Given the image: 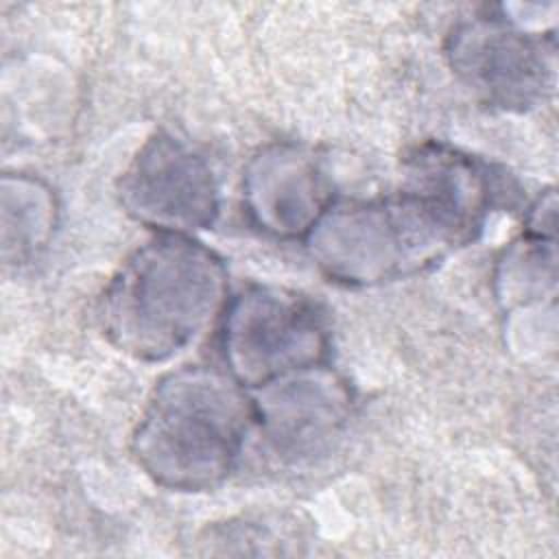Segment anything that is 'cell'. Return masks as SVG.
Masks as SVG:
<instances>
[{
	"label": "cell",
	"mask_w": 559,
	"mask_h": 559,
	"mask_svg": "<svg viewBox=\"0 0 559 559\" xmlns=\"http://www.w3.org/2000/svg\"><path fill=\"white\" fill-rule=\"evenodd\" d=\"M229 297L223 258L194 236L155 234L114 273L100 328L122 354L164 362L201 336Z\"/></svg>",
	"instance_id": "1"
},
{
	"label": "cell",
	"mask_w": 559,
	"mask_h": 559,
	"mask_svg": "<svg viewBox=\"0 0 559 559\" xmlns=\"http://www.w3.org/2000/svg\"><path fill=\"white\" fill-rule=\"evenodd\" d=\"M227 371L181 367L153 389L133 430L135 463L157 485L207 491L238 463L255 424L251 395Z\"/></svg>",
	"instance_id": "2"
},
{
	"label": "cell",
	"mask_w": 559,
	"mask_h": 559,
	"mask_svg": "<svg viewBox=\"0 0 559 559\" xmlns=\"http://www.w3.org/2000/svg\"><path fill=\"white\" fill-rule=\"evenodd\" d=\"M304 242L332 282L373 286L415 275L474 238L439 203L402 183L389 197L334 201Z\"/></svg>",
	"instance_id": "3"
},
{
	"label": "cell",
	"mask_w": 559,
	"mask_h": 559,
	"mask_svg": "<svg viewBox=\"0 0 559 559\" xmlns=\"http://www.w3.org/2000/svg\"><path fill=\"white\" fill-rule=\"evenodd\" d=\"M227 373L242 389H260L282 376L323 365L330 334L317 306L280 286H249L227 301L221 323Z\"/></svg>",
	"instance_id": "4"
},
{
	"label": "cell",
	"mask_w": 559,
	"mask_h": 559,
	"mask_svg": "<svg viewBox=\"0 0 559 559\" xmlns=\"http://www.w3.org/2000/svg\"><path fill=\"white\" fill-rule=\"evenodd\" d=\"M445 55L454 74L489 107L528 111L552 92L555 48L507 17L461 22Z\"/></svg>",
	"instance_id": "5"
},
{
	"label": "cell",
	"mask_w": 559,
	"mask_h": 559,
	"mask_svg": "<svg viewBox=\"0 0 559 559\" xmlns=\"http://www.w3.org/2000/svg\"><path fill=\"white\" fill-rule=\"evenodd\" d=\"M122 210L155 234L194 236L216 223L221 197L212 166L170 133L148 138L118 181Z\"/></svg>",
	"instance_id": "6"
},
{
	"label": "cell",
	"mask_w": 559,
	"mask_h": 559,
	"mask_svg": "<svg viewBox=\"0 0 559 559\" xmlns=\"http://www.w3.org/2000/svg\"><path fill=\"white\" fill-rule=\"evenodd\" d=\"M332 203L330 179L306 146L269 144L245 168L242 205L251 223L273 238L304 240Z\"/></svg>",
	"instance_id": "7"
},
{
	"label": "cell",
	"mask_w": 559,
	"mask_h": 559,
	"mask_svg": "<svg viewBox=\"0 0 559 559\" xmlns=\"http://www.w3.org/2000/svg\"><path fill=\"white\" fill-rule=\"evenodd\" d=\"M251 404L253 419L271 445L284 456L301 459L325 448L345 426L352 391L323 362L255 389Z\"/></svg>",
	"instance_id": "8"
},
{
	"label": "cell",
	"mask_w": 559,
	"mask_h": 559,
	"mask_svg": "<svg viewBox=\"0 0 559 559\" xmlns=\"http://www.w3.org/2000/svg\"><path fill=\"white\" fill-rule=\"evenodd\" d=\"M55 190L31 175L2 177V253L7 262L37 255L57 227Z\"/></svg>",
	"instance_id": "9"
},
{
	"label": "cell",
	"mask_w": 559,
	"mask_h": 559,
	"mask_svg": "<svg viewBox=\"0 0 559 559\" xmlns=\"http://www.w3.org/2000/svg\"><path fill=\"white\" fill-rule=\"evenodd\" d=\"M493 280L504 308H524L552 297L557 284L555 238L522 234L502 251Z\"/></svg>",
	"instance_id": "10"
},
{
	"label": "cell",
	"mask_w": 559,
	"mask_h": 559,
	"mask_svg": "<svg viewBox=\"0 0 559 559\" xmlns=\"http://www.w3.org/2000/svg\"><path fill=\"white\" fill-rule=\"evenodd\" d=\"M555 192L539 197L526 212V229L524 234L539 238H555Z\"/></svg>",
	"instance_id": "11"
}]
</instances>
